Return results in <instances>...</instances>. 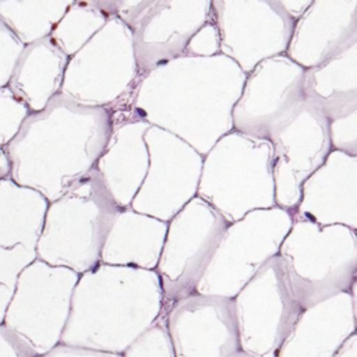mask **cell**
Instances as JSON below:
<instances>
[{
    "mask_svg": "<svg viewBox=\"0 0 357 357\" xmlns=\"http://www.w3.org/2000/svg\"><path fill=\"white\" fill-rule=\"evenodd\" d=\"M163 310L155 271L99 264L78 276L60 343L121 354Z\"/></svg>",
    "mask_w": 357,
    "mask_h": 357,
    "instance_id": "6da1fadb",
    "label": "cell"
},
{
    "mask_svg": "<svg viewBox=\"0 0 357 357\" xmlns=\"http://www.w3.org/2000/svg\"><path fill=\"white\" fill-rule=\"evenodd\" d=\"M78 113L63 95H54L46 107L29 113L6 146L10 178L29 187L52 202L74 187Z\"/></svg>",
    "mask_w": 357,
    "mask_h": 357,
    "instance_id": "7a4b0ae2",
    "label": "cell"
},
{
    "mask_svg": "<svg viewBox=\"0 0 357 357\" xmlns=\"http://www.w3.org/2000/svg\"><path fill=\"white\" fill-rule=\"evenodd\" d=\"M278 257L301 310L357 284V237L350 227L294 219Z\"/></svg>",
    "mask_w": 357,
    "mask_h": 357,
    "instance_id": "3957f363",
    "label": "cell"
},
{
    "mask_svg": "<svg viewBox=\"0 0 357 357\" xmlns=\"http://www.w3.org/2000/svg\"><path fill=\"white\" fill-rule=\"evenodd\" d=\"M113 199L73 187L49 202L36 243V259L82 275L100 264L106 234L119 212Z\"/></svg>",
    "mask_w": 357,
    "mask_h": 357,
    "instance_id": "277c9868",
    "label": "cell"
},
{
    "mask_svg": "<svg viewBox=\"0 0 357 357\" xmlns=\"http://www.w3.org/2000/svg\"><path fill=\"white\" fill-rule=\"evenodd\" d=\"M294 222L284 209H257L229 223L194 293L233 298L273 257Z\"/></svg>",
    "mask_w": 357,
    "mask_h": 357,
    "instance_id": "5b68a950",
    "label": "cell"
},
{
    "mask_svg": "<svg viewBox=\"0 0 357 357\" xmlns=\"http://www.w3.org/2000/svg\"><path fill=\"white\" fill-rule=\"evenodd\" d=\"M78 273L35 259L20 273L3 324L40 356L60 343Z\"/></svg>",
    "mask_w": 357,
    "mask_h": 357,
    "instance_id": "8992f818",
    "label": "cell"
},
{
    "mask_svg": "<svg viewBox=\"0 0 357 357\" xmlns=\"http://www.w3.org/2000/svg\"><path fill=\"white\" fill-rule=\"evenodd\" d=\"M231 303L240 350L250 357H278L303 311L278 255L257 272Z\"/></svg>",
    "mask_w": 357,
    "mask_h": 357,
    "instance_id": "52a82bcc",
    "label": "cell"
},
{
    "mask_svg": "<svg viewBox=\"0 0 357 357\" xmlns=\"http://www.w3.org/2000/svg\"><path fill=\"white\" fill-rule=\"evenodd\" d=\"M227 222L208 204L191 202L169 222L160 258L159 276L165 307L192 293L205 272Z\"/></svg>",
    "mask_w": 357,
    "mask_h": 357,
    "instance_id": "ba28073f",
    "label": "cell"
},
{
    "mask_svg": "<svg viewBox=\"0 0 357 357\" xmlns=\"http://www.w3.org/2000/svg\"><path fill=\"white\" fill-rule=\"evenodd\" d=\"M174 357H236L240 350L231 298L188 293L163 310Z\"/></svg>",
    "mask_w": 357,
    "mask_h": 357,
    "instance_id": "9c48e42d",
    "label": "cell"
},
{
    "mask_svg": "<svg viewBox=\"0 0 357 357\" xmlns=\"http://www.w3.org/2000/svg\"><path fill=\"white\" fill-rule=\"evenodd\" d=\"M357 284L301 311L278 357H332L356 333Z\"/></svg>",
    "mask_w": 357,
    "mask_h": 357,
    "instance_id": "30bf717a",
    "label": "cell"
},
{
    "mask_svg": "<svg viewBox=\"0 0 357 357\" xmlns=\"http://www.w3.org/2000/svg\"><path fill=\"white\" fill-rule=\"evenodd\" d=\"M167 223L135 212L119 211L106 234L100 264L155 271Z\"/></svg>",
    "mask_w": 357,
    "mask_h": 357,
    "instance_id": "8fae6325",
    "label": "cell"
},
{
    "mask_svg": "<svg viewBox=\"0 0 357 357\" xmlns=\"http://www.w3.org/2000/svg\"><path fill=\"white\" fill-rule=\"evenodd\" d=\"M66 54L46 36L26 43L15 63L8 89L29 110L40 112L63 84Z\"/></svg>",
    "mask_w": 357,
    "mask_h": 357,
    "instance_id": "7c38bea8",
    "label": "cell"
},
{
    "mask_svg": "<svg viewBox=\"0 0 357 357\" xmlns=\"http://www.w3.org/2000/svg\"><path fill=\"white\" fill-rule=\"evenodd\" d=\"M47 199L38 191L0 180V247L22 244L35 250L42 231Z\"/></svg>",
    "mask_w": 357,
    "mask_h": 357,
    "instance_id": "4fadbf2b",
    "label": "cell"
},
{
    "mask_svg": "<svg viewBox=\"0 0 357 357\" xmlns=\"http://www.w3.org/2000/svg\"><path fill=\"white\" fill-rule=\"evenodd\" d=\"M70 0H0V20L26 45L50 35Z\"/></svg>",
    "mask_w": 357,
    "mask_h": 357,
    "instance_id": "5bb4252c",
    "label": "cell"
},
{
    "mask_svg": "<svg viewBox=\"0 0 357 357\" xmlns=\"http://www.w3.org/2000/svg\"><path fill=\"white\" fill-rule=\"evenodd\" d=\"M120 356L121 357H174L172 343L166 331L163 312Z\"/></svg>",
    "mask_w": 357,
    "mask_h": 357,
    "instance_id": "9a60e30c",
    "label": "cell"
},
{
    "mask_svg": "<svg viewBox=\"0 0 357 357\" xmlns=\"http://www.w3.org/2000/svg\"><path fill=\"white\" fill-rule=\"evenodd\" d=\"M29 110L13 95L8 86L0 88V146H7L15 137Z\"/></svg>",
    "mask_w": 357,
    "mask_h": 357,
    "instance_id": "2e32d148",
    "label": "cell"
},
{
    "mask_svg": "<svg viewBox=\"0 0 357 357\" xmlns=\"http://www.w3.org/2000/svg\"><path fill=\"white\" fill-rule=\"evenodd\" d=\"M36 259V251L22 244L0 247V284L14 290L20 273Z\"/></svg>",
    "mask_w": 357,
    "mask_h": 357,
    "instance_id": "e0dca14e",
    "label": "cell"
},
{
    "mask_svg": "<svg viewBox=\"0 0 357 357\" xmlns=\"http://www.w3.org/2000/svg\"><path fill=\"white\" fill-rule=\"evenodd\" d=\"M24 46L20 38L0 20V88L8 85Z\"/></svg>",
    "mask_w": 357,
    "mask_h": 357,
    "instance_id": "ac0fdd59",
    "label": "cell"
},
{
    "mask_svg": "<svg viewBox=\"0 0 357 357\" xmlns=\"http://www.w3.org/2000/svg\"><path fill=\"white\" fill-rule=\"evenodd\" d=\"M0 357H39L33 347L18 333L0 325Z\"/></svg>",
    "mask_w": 357,
    "mask_h": 357,
    "instance_id": "d6986e66",
    "label": "cell"
},
{
    "mask_svg": "<svg viewBox=\"0 0 357 357\" xmlns=\"http://www.w3.org/2000/svg\"><path fill=\"white\" fill-rule=\"evenodd\" d=\"M39 357H121V356L116 353H107V351H100V350L81 347V346L57 343L54 347L40 354Z\"/></svg>",
    "mask_w": 357,
    "mask_h": 357,
    "instance_id": "ffe728a7",
    "label": "cell"
},
{
    "mask_svg": "<svg viewBox=\"0 0 357 357\" xmlns=\"http://www.w3.org/2000/svg\"><path fill=\"white\" fill-rule=\"evenodd\" d=\"M332 357H357V333H353Z\"/></svg>",
    "mask_w": 357,
    "mask_h": 357,
    "instance_id": "44dd1931",
    "label": "cell"
},
{
    "mask_svg": "<svg viewBox=\"0 0 357 357\" xmlns=\"http://www.w3.org/2000/svg\"><path fill=\"white\" fill-rule=\"evenodd\" d=\"M11 294H13V290H10L8 287L0 284V325H1L3 321H4L6 310H7V307H8Z\"/></svg>",
    "mask_w": 357,
    "mask_h": 357,
    "instance_id": "7402d4cb",
    "label": "cell"
},
{
    "mask_svg": "<svg viewBox=\"0 0 357 357\" xmlns=\"http://www.w3.org/2000/svg\"><path fill=\"white\" fill-rule=\"evenodd\" d=\"M10 170H11V165H10L7 151L4 146H0V180L8 178Z\"/></svg>",
    "mask_w": 357,
    "mask_h": 357,
    "instance_id": "603a6c76",
    "label": "cell"
},
{
    "mask_svg": "<svg viewBox=\"0 0 357 357\" xmlns=\"http://www.w3.org/2000/svg\"><path fill=\"white\" fill-rule=\"evenodd\" d=\"M236 357H250V356H247V354H244V353H241V351H240Z\"/></svg>",
    "mask_w": 357,
    "mask_h": 357,
    "instance_id": "cb8c5ba5",
    "label": "cell"
}]
</instances>
